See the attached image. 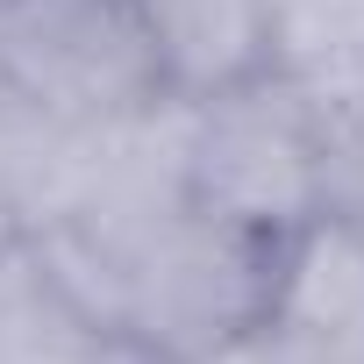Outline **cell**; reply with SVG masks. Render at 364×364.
<instances>
[{
  "label": "cell",
  "instance_id": "6da1fadb",
  "mask_svg": "<svg viewBox=\"0 0 364 364\" xmlns=\"http://www.w3.org/2000/svg\"><path fill=\"white\" fill-rule=\"evenodd\" d=\"M186 208L264 243L293 236L328 208L321 114L279 72L186 100Z\"/></svg>",
  "mask_w": 364,
  "mask_h": 364
},
{
  "label": "cell",
  "instance_id": "7a4b0ae2",
  "mask_svg": "<svg viewBox=\"0 0 364 364\" xmlns=\"http://www.w3.org/2000/svg\"><path fill=\"white\" fill-rule=\"evenodd\" d=\"M178 100L136 0H0V107L36 129H107Z\"/></svg>",
  "mask_w": 364,
  "mask_h": 364
},
{
  "label": "cell",
  "instance_id": "3957f363",
  "mask_svg": "<svg viewBox=\"0 0 364 364\" xmlns=\"http://www.w3.org/2000/svg\"><path fill=\"white\" fill-rule=\"evenodd\" d=\"M272 250L264 236H243L200 208H178L164 229L143 236V250L122 272L114 328L157 343L164 357L193 364L236 328L264 321L272 307Z\"/></svg>",
  "mask_w": 364,
  "mask_h": 364
},
{
  "label": "cell",
  "instance_id": "277c9868",
  "mask_svg": "<svg viewBox=\"0 0 364 364\" xmlns=\"http://www.w3.org/2000/svg\"><path fill=\"white\" fill-rule=\"evenodd\" d=\"M136 15L178 100L272 72V0H136Z\"/></svg>",
  "mask_w": 364,
  "mask_h": 364
},
{
  "label": "cell",
  "instance_id": "5b68a950",
  "mask_svg": "<svg viewBox=\"0 0 364 364\" xmlns=\"http://www.w3.org/2000/svg\"><path fill=\"white\" fill-rule=\"evenodd\" d=\"M264 321H279L293 336H314V343L364 328V222L357 215L321 208L314 222L279 236Z\"/></svg>",
  "mask_w": 364,
  "mask_h": 364
},
{
  "label": "cell",
  "instance_id": "8992f818",
  "mask_svg": "<svg viewBox=\"0 0 364 364\" xmlns=\"http://www.w3.org/2000/svg\"><path fill=\"white\" fill-rule=\"evenodd\" d=\"M272 72L328 122L364 107V0H272Z\"/></svg>",
  "mask_w": 364,
  "mask_h": 364
},
{
  "label": "cell",
  "instance_id": "52a82bcc",
  "mask_svg": "<svg viewBox=\"0 0 364 364\" xmlns=\"http://www.w3.org/2000/svg\"><path fill=\"white\" fill-rule=\"evenodd\" d=\"M100 328L107 321H93L58 286L29 229L0 243V364H86Z\"/></svg>",
  "mask_w": 364,
  "mask_h": 364
},
{
  "label": "cell",
  "instance_id": "ba28073f",
  "mask_svg": "<svg viewBox=\"0 0 364 364\" xmlns=\"http://www.w3.org/2000/svg\"><path fill=\"white\" fill-rule=\"evenodd\" d=\"M193 364H321V343L314 336H293L279 321H250V328H236L229 343H215Z\"/></svg>",
  "mask_w": 364,
  "mask_h": 364
},
{
  "label": "cell",
  "instance_id": "9c48e42d",
  "mask_svg": "<svg viewBox=\"0 0 364 364\" xmlns=\"http://www.w3.org/2000/svg\"><path fill=\"white\" fill-rule=\"evenodd\" d=\"M321 136H328V208L364 222V107L328 122Z\"/></svg>",
  "mask_w": 364,
  "mask_h": 364
},
{
  "label": "cell",
  "instance_id": "30bf717a",
  "mask_svg": "<svg viewBox=\"0 0 364 364\" xmlns=\"http://www.w3.org/2000/svg\"><path fill=\"white\" fill-rule=\"evenodd\" d=\"M86 364H178V357H164L157 343H143V336H129V328H100V343H93Z\"/></svg>",
  "mask_w": 364,
  "mask_h": 364
},
{
  "label": "cell",
  "instance_id": "8fae6325",
  "mask_svg": "<svg viewBox=\"0 0 364 364\" xmlns=\"http://www.w3.org/2000/svg\"><path fill=\"white\" fill-rule=\"evenodd\" d=\"M321 364H364V328H350V336H328V343H321Z\"/></svg>",
  "mask_w": 364,
  "mask_h": 364
}]
</instances>
